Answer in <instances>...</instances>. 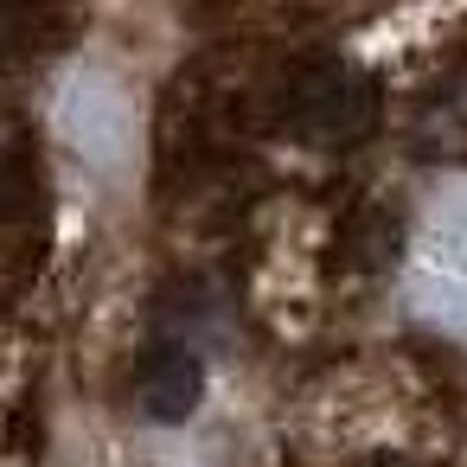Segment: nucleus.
I'll list each match as a JSON object with an SVG mask.
<instances>
[{"label":"nucleus","instance_id":"7ed1b4c3","mask_svg":"<svg viewBox=\"0 0 467 467\" xmlns=\"http://www.w3.org/2000/svg\"><path fill=\"white\" fill-rule=\"evenodd\" d=\"M205 390V365L192 346H154L148 365H141V410L161 416V422H180Z\"/></svg>","mask_w":467,"mask_h":467},{"label":"nucleus","instance_id":"f03ea898","mask_svg":"<svg viewBox=\"0 0 467 467\" xmlns=\"http://www.w3.org/2000/svg\"><path fill=\"white\" fill-rule=\"evenodd\" d=\"M58 129H65V141H71L84 161H122V154H129V103H122V90L103 84V78H78V84L65 90Z\"/></svg>","mask_w":467,"mask_h":467},{"label":"nucleus","instance_id":"f257e3e1","mask_svg":"<svg viewBox=\"0 0 467 467\" xmlns=\"http://www.w3.org/2000/svg\"><path fill=\"white\" fill-rule=\"evenodd\" d=\"M371 122V84L346 65H327V71H307L301 90H295V129L307 141H346Z\"/></svg>","mask_w":467,"mask_h":467}]
</instances>
